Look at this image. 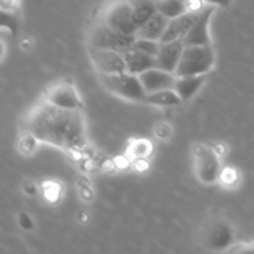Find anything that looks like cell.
I'll list each match as a JSON object with an SVG mask.
<instances>
[{
	"label": "cell",
	"mask_w": 254,
	"mask_h": 254,
	"mask_svg": "<svg viewBox=\"0 0 254 254\" xmlns=\"http://www.w3.org/2000/svg\"><path fill=\"white\" fill-rule=\"evenodd\" d=\"M138 27L158 11V0H128Z\"/></svg>",
	"instance_id": "cell-17"
},
{
	"label": "cell",
	"mask_w": 254,
	"mask_h": 254,
	"mask_svg": "<svg viewBox=\"0 0 254 254\" xmlns=\"http://www.w3.org/2000/svg\"><path fill=\"white\" fill-rule=\"evenodd\" d=\"M27 133L41 143L64 150L82 149L87 143L86 118L81 109H66L45 101L32 111Z\"/></svg>",
	"instance_id": "cell-1"
},
{
	"label": "cell",
	"mask_w": 254,
	"mask_h": 254,
	"mask_svg": "<svg viewBox=\"0 0 254 254\" xmlns=\"http://www.w3.org/2000/svg\"><path fill=\"white\" fill-rule=\"evenodd\" d=\"M131 49H135L138 50V51L144 52V54H148V55H151V56L156 57V55H158L159 52V49H160V41L135 37V41H134Z\"/></svg>",
	"instance_id": "cell-20"
},
{
	"label": "cell",
	"mask_w": 254,
	"mask_h": 254,
	"mask_svg": "<svg viewBox=\"0 0 254 254\" xmlns=\"http://www.w3.org/2000/svg\"><path fill=\"white\" fill-rule=\"evenodd\" d=\"M45 101L55 104L57 107L66 109H81L83 111V103L77 93L74 86L69 82H59L52 84L46 92V99Z\"/></svg>",
	"instance_id": "cell-9"
},
{
	"label": "cell",
	"mask_w": 254,
	"mask_h": 254,
	"mask_svg": "<svg viewBox=\"0 0 254 254\" xmlns=\"http://www.w3.org/2000/svg\"><path fill=\"white\" fill-rule=\"evenodd\" d=\"M169 21H170V19L168 16L161 14L160 11H156L150 19L146 20L143 25L138 27L135 32V37L160 41L163 35L165 34Z\"/></svg>",
	"instance_id": "cell-14"
},
{
	"label": "cell",
	"mask_w": 254,
	"mask_h": 254,
	"mask_svg": "<svg viewBox=\"0 0 254 254\" xmlns=\"http://www.w3.org/2000/svg\"><path fill=\"white\" fill-rule=\"evenodd\" d=\"M144 103L155 107H175L183 103V99L174 89H163L146 94Z\"/></svg>",
	"instance_id": "cell-18"
},
{
	"label": "cell",
	"mask_w": 254,
	"mask_h": 254,
	"mask_svg": "<svg viewBox=\"0 0 254 254\" xmlns=\"http://www.w3.org/2000/svg\"><path fill=\"white\" fill-rule=\"evenodd\" d=\"M126 59L127 71L133 74H140L148 69L156 67L155 57L151 55L144 54V52L138 51L135 49H130L124 54Z\"/></svg>",
	"instance_id": "cell-15"
},
{
	"label": "cell",
	"mask_w": 254,
	"mask_h": 254,
	"mask_svg": "<svg viewBox=\"0 0 254 254\" xmlns=\"http://www.w3.org/2000/svg\"><path fill=\"white\" fill-rule=\"evenodd\" d=\"M184 49H185L184 39L174 40V41L169 42H160V49H159L158 55L155 57L156 67L171 72V73H175Z\"/></svg>",
	"instance_id": "cell-11"
},
{
	"label": "cell",
	"mask_w": 254,
	"mask_h": 254,
	"mask_svg": "<svg viewBox=\"0 0 254 254\" xmlns=\"http://www.w3.org/2000/svg\"><path fill=\"white\" fill-rule=\"evenodd\" d=\"M135 36L123 34L118 30L113 29L108 24L101 20L97 25L92 27L89 32V46L98 47V49L113 50L121 54H126L131 49Z\"/></svg>",
	"instance_id": "cell-4"
},
{
	"label": "cell",
	"mask_w": 254,
	"mask_h": 254,
	"mask_svg": "<svg viewBox=\"0 0 254 254\" xmlns=\"http://www.w3.org/2000/svg\"><path fill=\"white\" fill-rule=\"evenodd\" d=\"M216 6L207 4L200 11L197 20L191 26L186 36L184 37L185 46L191 45H212L210 35V22Z\"/></svg>",
	"instance_id": "cell-10"
},
{
	"label": "cell",
	"mask_w": 254,
	"mask_h": 254,
	"mask_svg": "<svg viewBox=\"0 0 254 254\" xmlns=\"http://www.w3.org/2000/svg\"><path fill=\"white\" fill-rule=\"evenodd\" d=\"M88 55L92 64L98 74H116L127 72L124 54L98 47H88Z\"/></svg>",
	"instance_id": "cell-8"
},
{
	"label": "cell",
	"mask_w": 254,
	"mask_h": 254,
	"mask_svg": "<svg viewBox=\"0 0 254 254\" xmlns=\"http://www.w3.org/2000/svg\"><path fill=\"white\" fill-rule=\"evenodd\" d=\"M139 78L148 94L163 91V89H174L176 74L165 71V69L158 68V67H153V68L139 74Z\"/></svg>",
	"instance_id": "cell-12"
},
{
	"label": "cell",
	"mask_w": 254,
	"mask_h": 254,
	"mask_svg": "<svg viewBox=\"0 0 254 254\" xmlns=\"http://www.w3.org/2000/svg\"><path fill=\"white\" fill-rule=\"evenodd\" d=\"M102 84L119 98L131 102H144L146 92L138 74L127 72L116 74H99Z\"/></svg>",
	"instance_id": "cell-3"
},
{
	"label": "cell",
	"mask_w": 254,
	"mask_h": 254,
	"mask_svg": "<svg viewBox=\"0 0 254 254\" xmlns=\"http://www.w3.org/2000/svg\"><path fill=\"white\" fill-rule=\"evenodd\" d=\"M206 4L213 5V6H221V7H228L232 2V0H203Z\"/></svg>",
	"instance_id": "cell-23"
},
{
	"label": "cell",
	"mask_w": 254,
	"mask_h": 254,
	"mask_svg": "<svg viewBox=\"0 0 254 254\" xmlns=\"http://www.w3.org/2000/svg\"><path fill=\"white\" fill-rule=\"evenodd\" d=\"M103 20L106 24L123 34L135 36L138 25L133 17V11L128 0H116L104 11Z\"/></svg>",
	"instance_id": "cell-7"
},
{
	"label": "cell",
	"mask_w": 254,
	"mask_h": 254,
	"mask_svg": "<svg viewBox=\"0 0 254 254\" xmlns=\"http://www.w3.org/2000/svg\"><path fill=\"white\" fill-rule=\"evenodd\" d=\"M200 11H191L190 10V11L180 15V16L170 19L168 27H166L165 34L161 37L160 42H169L174 41V40L184 39L186 36V34L189 32V30L191 29V26L197 20Z\"/></svg>",
	"instance_id": "cell-13"
},
{
	"label": "cell",
	"mask_w": 254,
	"mask_h": 254,
	"mask_svg": "<svg viewBox=\"0 0 254 254\" xmlns=\"http://www.w3.org/2000/svg\"><path fill=\"white\" fill-rule=\"evenodd\" d=\"M235 231L223 218H212L203 226L200 235L201 245L210 251H228L233 246Z\"/></svg>",
	"instance_id": "cell-5"
},
{
	"label": "cell",
	"mask_w": 254,
	"mask_h": 254,
	"mask_svg": "<svg viewBox=\"0 0 254 254\" xmlns=\"http://www.w3.org/2000/svg\"><path fill=\"white\" fill-rule=\"evenodd\" d=\"M206 81V74L198 76H176L174 91L179 94L183 102L192 98L201 89Z\"/></svg>",
	"instance_id": "cell-16"
},
{
	"label": "cell",
	"mask_w": 254,
	"mask_h": 254,
	"mask_svg": "<svg viewBox=\"0 0 254 254\" xmlns=\"http://www.w3.org/2000/svg\"><path fill=\"white\" fill-rule=\"evenodd\" d=\"M186 5H188L189 10L191 11H200L202 10L206 5H203V0H183Z\"/></svg>",
	"instance_id": "cell-22"
},
{
	"label": "cell",
	"mask_w": 254,
	"mask_h": 254,
	"mask_svg": "<svg viewBox=\"0 0 254 254\" xmlns=\"http://www.w3.org/2000/svg\"><path fill=\"white\" fill-rule=\"evenodd\" d=\"M20 225H21V227L26 228V230H30V228L32 227L31 220H30L29 216H26L25 213H22V215L20 216Z\"/></svg>",
	"instance_id": "cell-24"
},
{
	"label": "cell",
	"mask_w": 254,
	"mask_h": 254,
	"mask_svg": "<svg viewBox=\"0 0 254 254\" xmlns=\"http://www.w3.org/2000/svg\"><path fill=\"white\" fill-rule=\"evenodd\" d=\"M228 252H238V253H247L253 252L254 253V242L252 243H240V245L235 246L233 248H230Z\"/></svg>",
	"instance_id": "cell-21"
},
{
	"label": "cell",
	"mask_w": 254,
	"mask_h": 254,
	"mask_svg": "<svg viewBox=\"0 0 254 254\" xmlns=\"http://www.w3.org/2000/svg\"><path fill=\"white\" fill-rule=\"evenodd\" d=\"M197 179L205 185H212L221 178V161L211 146L196 144L192 148Z\"/></svg>",
	"instance_id": "cell-6"
},
{
	"label": "cell",
	"mask_w": 254,
	"mask_h": 254,
	"mask_svg": "<svg viewBox=\"0 0 254 254\" xmlns=\"http://www.w3.org/2000/svg\"><path fill=\"white\" fill-rule=\"evenodd\" d=\"M158 11L168 16L169 19H173L190 10L183 0H158Z\"/></svg>",
	"instance_id": "cell-19"
},
{
	"label": "cell",
	"mask_w": 254,
	"mask_h": 254,
	"mask_svg": "<svg viewBox=\"0 0 254 254\" xmlns=\"http://www.w3.org/2000/svg\"><path fill=\"white\" fill-rule=\"evenodd\" d=\"M216 62L215 49L212 45H191L185 46L180 62L178 64L176 76H198L207 74Z\"/></svg>",
	"instance_id": "cell-2"
}]
</instances>
